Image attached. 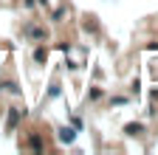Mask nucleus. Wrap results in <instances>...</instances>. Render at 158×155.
Wrapping results in <instances>:
<instances>
[{
    "label": "nucleus",
    "mask_w": 158,
    "mask_h": 155,
    "mask_svg": "<svg viewBox=\"0 0 158 155\" xmlns=\"http://www.w3.org/2000/svg\"><path fill=\"white\" fill-rule=\"evenodd\" d=\"M59 138L62 141H73V130H59Z\"/></svg>",
    "instance_id": "f257e3e1"
},
{
    "label": "nucleus",
    "mask_w": 158,
    "mask_h": 155,
    "mask_svg": "<svg viewBox=\"0 0 158 155\" xmlns=\"http://www.w3.org/2000/svg\"><path fill=\"white\" fill-rule=\"evenodd\" d=\"M127 133L135 135V133H141V124H127Z\"/></svg>",
    "instance_id": "f03ea898"
}]
</instances>
